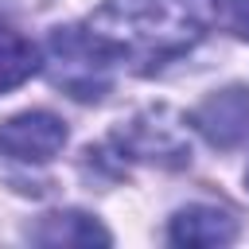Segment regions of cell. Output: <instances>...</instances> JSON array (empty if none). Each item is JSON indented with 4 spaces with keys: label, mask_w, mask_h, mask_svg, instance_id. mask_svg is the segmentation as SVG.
<instances>
[{
    "label": "cell",
    "mask_w": 249,
    "mask_h": 249,
    "mask_svg": "<svg viewBox=\"0 0 249 249\" xmlns=\"http://www.w3.org/2000/svg\"><path fill=\"white\" fill-rule=\"evenodd\" d=\"M214 8V0H105L86 27L113 58H132L140 70H156L206 35Z\"/></svg>",
    "instance_id": "obj_1"
},
{
    "label": "cell",
    "mask_w": 249,
    "mask_h": 249,
    "mask_svg": "<svg viewBox=\"0 0 249 249\" xmlns=\"http://www.w3.org/2000/svg\"><path fill=\"white\" fill-rule=\"evenodd\" d=\"M47 74L78 101H101L113 86V54L89 27H54L47 39Z\"/></svg>",
    "instance_id": "obj_2"
},
{
    "label": "cell",
    "mask_w": 249,
    "mask_h": 249,
    "mask_svg": "<svg viewBox=\"0 0 249 249\" xmlns=\"http://www.w3.org/2000/svg\"><path fill=\"white\" fill-rule=\"evenodd\" d=\"M117 152L128 160H144V163H163V167H183L191 160V140L179 124V117L171 109H148L140 117H132L117 136H113Z\"/></svg>",
    "instance_id": "obj_3"
},
{
    "label": "cell",
    "mask_w": 249,
    "mask_h": 249,
    "mask_svg": "<svg viewBox=\"0 0 249 249\" xmlns=\"http://www.w3.org/2000/svg\"><path fill=\"white\" fill-rule=\"evenodd\" d=\"M62 144H66V124L43 109L16 113L0 124V152L19 163H47L62 152Z\"/></svg>",
    "instance_id": "obj_4"
},
{
    "label": "cell",
    "mask_w": 249,
    "mask_h": 249,
    "mask_svg": "<svg viewBox=\"0 0 249 249\" xmlns=\"http://www.w3.org/2000/svg\"><path fill=\"white\" fill-rule=\"evenodd\" d=\"M191 121L214 148H237L249 136V89L230 86L222 93H210Z\"/></svg>",
    "instance_id": "obj_5"
},
{
    "label": "cell",
    "mask_w": 249,
    "mask_h": 249,
    "mask_svg": "<svg viewBox=\"0 0 249 249\" xmlns=\"http://www.w3.org/2000/svg\"><path fill=\"white\" fill-rule=\"evenodd\" d=\"M167 237L175 245H226L237 237V222L230 210L222 206H206V202H195V206H183L171 226H167Z\"/></svg>",
    "instance_id": "obj_6"
},
{
    "label": "cell",
    "mask_w": 249,
    "mask_h": 249,
    "mask_svg": "<svg viewBox=\"0 0 249 249\" xmlns=\"http://www.w3.org/2000/svg\"><path fill=\"white\" fill-rule=\"evenodd\" d=\"M31 241L39 245H109V230H101L89 214L82 210H54L43 214L39 226L27 230Z\"/></svg>",
    "instance_id": "obj_7"
},
{
    "label": "cell",
    "mask_w": 249,
    "mask_h": 249,
    "mask_svg": "<svg viewBox=\"0 0 249 249\" xmlns=\"http://www.w3.org/2000/svg\"><path fill=\"white\" fill-rule=\"evenodd\" d=\"M35 66H39V54H35L31 39H23L19 31L0 23V93L23 86L35 74Z\"/></svg>",
    "instance_id": "obj_8"
},
{
    "label": "cell",
    "mask_w": 249,
    "mask_h": 249,
    "mask_svg": "<svg viewBox=\"0 0 249 249\" xmlns=\"http://www.w3.org/2000/svg\"><path fill=\"white\" fill-rule=\"evenodd\" d=\"M230 23H233L237 35L249 39V0H233V4H230Z\"/></svg>",
    "instance_id": "obj_9"
}]
</instances>
